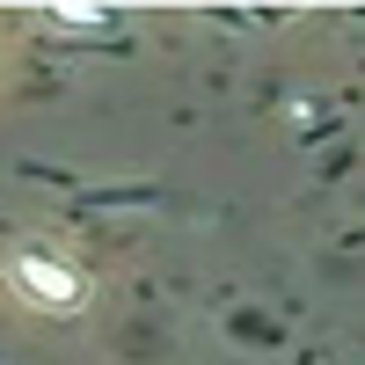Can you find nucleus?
<instances>
[{
  "label": "nucleus",
  "instance_id": "nucleus-1",
  "mask_svg": "<svg viewBox=\"0 0 365 365\" xmlns=\"http://www.w3.org/2000/svg\"><path fill=\"white\" fill-rule=\"evenodd\" d=\"M8 285H15L22 307H37V314H81V307H88L81 263L51 256V249H15V256H8Z\"/></svg>",
  "mask_w": 365,
  "mask_h": 365
},
{
  "label": "nucleus",
  "instance_id": "nucleus-2",
  "mask_svg": "<svg viewBox=\"0 0 365 365\" xmlns=\"http://www.w3.org/2000/svg\"><path fill=\"white\" fill-rule=\"evenodd\" d=\"M51 22H73V29H103L110 8H51Z\"/></svg>",
  "mask_w": 365,
  "mask_h": 365
}]
</instances>
